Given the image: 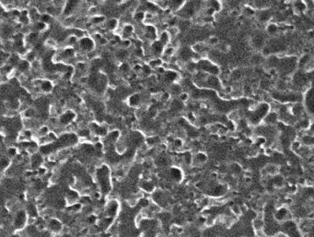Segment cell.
Returning a JSON list of instances; mask_svg holds the SVG:
<instances>
[{"mask_svg":"<svg viewBox=\"0 0 314 237\" xmlns=\"http://www.w3.org/2000/svg\"><path fill=\"white\" fill-rule=\"evenodd\" d=\"M27 213L26 211L20 210H17L15 217L13 219V226L16 230H22L24 229L25 225L27 223Z\"/></svg>","mask_w":314,"mask_h":237,"instance_id":"cell-1","label":"cell"},{"mask_svg":"<svg viewBox=\"0 0 314 237\" xmlns=\"http://www.w3.org/2000/svg\"><path fill=\"white\" fill-rule=\"evenodd\" d=\"M47 229L53 234H60L63 231V223L62 221H60L58 219L53 218L51 220H49V221L46 224Z\"/></svg>","mask_w":314,"mask_h":237,"instance_id":"cell-2","label":"cell"},{"mask_svg":"<svg viewBox=\"0 0 314 237\" xmlns=\"http://www.w3.org/2000/svg\"><path fill=\"white\" fill-rule=\"evenodd\" d=\"M118 210H119L118 202L116 200H111L106 205V209H105V213L107 215V217L113 218L115 215L117 214Z\"/></svg>","mask_w":314,"mask_h":237,"instance_id":"cell-3","label":"cell"},{"mask_svg":"<svg viewBox=\"0 0 314 237\" xmlns=\"http://www.w3.org/2000/svg\"><path fill=\"white\" fill-rule=\"evenodd\" d=\"M170 176L174 182H180L182 179V173L178 168H171L170 170Z\"/></svg>","mask_w":314,"mask_h":237,"instance_id":"cell-4","label":"cell"},{"mask_svg":"<svg viewBox=\"0 0 314 237\" xmlns=\"http://www.w3.org/2000/svg\"><path fill=\"white\" fill-rule=\"evenodd\" d=\"M277 118L278 116L275 112H270L264 116V123L267 125H272L276 122Z\"/></svg>","mask_w":314,"mask_h":237,"instance_id":"cell-5","label":"cell"},{"mask_svg":"<svg viewBox=\"0 0 314 237\" xmlns=\"http://www.w3.org/2000/svg\"><path fill=\"white\" fill-rule=\"evenodd\" d=\"M80 44H81V47H82L83 49H86V50H88V51H90V50L92 49V46H93L92 41L90 40L89 38H84V39H82L81 42H80Z\"/></svg>","mask_w":314,"mask_h":237,"instance_id":"cell-6","label":"cell"},{"mask_svg":"<svg viewBox=\"0 0 314 237\" xmlns=\"http://www.w3.org/2000/svg\"><path fill=\"white\" fill-rule=\"evenodd\" d=\"M141 102V96L139 94H133L129 98V104L131 106H136Z\"/></svg>","mask_w":314,"mask_h":237,"instance_id":"cell-7","label":"cell"},{"mask_svg":"<svg viewBox=\"0 0 314 237\" xmlns=\"http://www.w3.org/2000/svg\"><path fill=\"white\" fill-rule=\"evenodd\" d=\"M151 50L154 53H159L161 52H163V45L160 44L158 41L154 42L152 45H151Z\"/></svg>","mask_w":314,"mask_h":237,"instance_id":"cell-8","label":"cell"},{"mask_svg":"<svg viewBox=\"0 0 314 237\" xmlns=\"http://www.w3.org/2000/svg\"><path fill=\"white\" fill-rule=\"evenodd\" d=\"M75 117V114L72 113V112H67L66 114H64L61 117V122L63 124H67V123H69L70 121H72L74 119Z\"/></svg>","mask_w":314,"mask_h":237,"instance_id":"cell-9","label":"cell"},{"mask_svg":"<svg viewBox=\"0 0 314 237\" xmlns=\"http://www.w3.org/2000/svg\"><path fill=\"white\" fill-rule=\"evenodd\" d=\"M141 187H142V189H144L146 192H152L153 189H154V185H153L151 182H149V181H147V180H145V181L142 182Z\"/></svg>","mask_w":314,"mask_h":237,"instance_id":"cell-10","label":"cell"},{"mask_svg":"<svg viewBox=\"0 0 314 237\" xmlns=\"http://www.w3.org/2000/svg\"><path fill=\"white\" fill-rule=\"evenodd\" d=\"M170 35H169V33H168V31H162L161 32V33H160V35H159V42H160V44H162V45H166V44H168V42H170Z\"/></svg>","mask_w":314,"mask_h":237,"instance_id":"cell-11","label":"cell"},{"mask_svg":"<svg viewBox=\"0 0 314 237\" xmlns=\"http://www.w3.org/2000/svg\"><path fill=\"white\" fill-rule=\"evenodd\" d=\"M162 63H163V62H162L161 59H153V60H151V61L149 62L148 66H149V68H150L151 69H152V68L158 69V68H160V67L162 66Z\"/></svg>","mask_w":314,"mask_h":237,"instance_id":"cell-12","label":"cell"},{"mask_svg":"<svg viewBox=\"0 0 314 237\" xmlns=\"http://www.w3.org/2000/svg\"><path fill=\"white\" fill-rule=\"evenodd\" d=\"M133 32H134V28L132 25H125L123 29V33H124V38L131 36Z\"/></svg>","mask_w":314,"mask_h":237,"instance_id":"cell-13","label":"cell"},{"mask_svg":"<svg viewBox=\"0 0 314 237\" xmlns=\"http://www.w3.org/2000/svg\"><path fill=\"white\" fill-rule=\"evenodd\" d=\"M273 184L277 186V187H281L283 186L284 185V178L281 175H275L273 179Z\"/></svg>","mask_w":314,"mask_h":237,"instance_id":"cell-14","label":"cell"},{"mask_svg":"<svg viewBox=\"0 0 314 237\" xmlns=\"http://www.w3.org/2000/svg\"><path fill=\"white\" fill-rule=\"evenodd\" d=\"M270 16L271 15H270L269 11H267V10H263L259 15V19L261 21H266L270 19Z\"/></svg>","mask_w":314,"mask_h":237,"instance_id":"cell-15","label":"cell"},{"mask_svg":"<svg viewBox=\"0 0 314 237\" xmlns=\"http://www.w3.org/2000/svg\"><path fill=\"white\" fill-rule=\"evenodd\" d=\"M41 89L44 91H50L53 89V85L50 81H44L41 84Z\"/></svg>","mask_w":314,"mask_h":237,"instance_id":"cell-16","label":"cell"},{"mask_svg":"<svg viewBox=\"0 0 314 237\" xmlns=\"http://www.w3.org/2000/svg\"><path fill=\"white\" fill-rule=\"evenodd\" d=\"M117 23L118 22H117V20L115 19H110L109 21H108L107 26L110 30H114L117 27Z\"/></svg>","mask_w":314,"mask_h":237,"instance_id":"cell-17","label":"cell"},{"mask_svg":"<svg viewBox=\"0 0 314 237\" xmlns=\"http://www.w3.org/2000/svg\"><path fill=\"white\" fill-rule=\"evenodd\" d=\"M277 30H278V27L275 24H270L267 27V31L269 32L270 34H275V32L277 31Z\"/></svg>","mask_w":314,"mask_h":237,"instance_id":"cell-18","label":"cell"},{"mask_svg":"<svg viewBox=\"0 0 314 237\" xmlns=\"http://www.w3.org/2000/svg\"><path fill=\"white\" fill-rule=\"evenodd\" d=\"M230 170L232 171V173L234 174H238L240 173V172L241 171V167L238 164V163H233L231 166H230Z\"/></svg>","mask_w":314,"mask_h":237,"instance_id":"cell-19","label":"cell"},{"mask_svg":"<svg viewBox=\"0 0 314 237\" xmlns=\"http://www.w3.org/2000/svg\"><path fill=\"white\" fill-rule=\"evenodd\" d=\"M295 7H296V8L298 9V10H299V11H304V10L306 9V7H307V6H306V4L305 3H303V2H297L296 4H295Z\"/></svg>","mask_w":314,"mask_h":237,"instance_id":"cell-20","label":"cell"},{"mask_svg":"<svg viewBox=\"0 0 314 237\" xmlns=\"http://www.w3.org/2000/svg\"><path fill=\"white\" fill-rule=\"evenodd\" d=\"M145 12H143V11H137L136 14H135V18H136V19H137V20H143V19H145Z\"/></svg>","mask_w":314,"mask_h":237,"instance_id":"cell-21","label":"cell"},{"mask_svg":"<svg viewBox=\"0 0 314 237\" xmlns=\"http://www.w3.org/2000/svg\"><path fill=\"white\" fill-rule=\"evenodd\" d=\"M29 67H30V65H29V63H28V62H26V61L21 62V63H20V65H19V68H20V70H21V71H25V70H27V69L29 68Z\"/></svg>","mask_w":314,"mask_h":237,"instance_id":"cell-22","label":"cell"},{"mask_svg":"<svg viewBox=\"0 0 314 237\" xmlns=\"http://www.w3.org/2000/svg\"><path fill=\"white\" fill-rule=\"evenodd\" d=\"M310 61V56L309 55H305L303 57L300 58L299 60V64L300 65H307Z\"/></svg>","mask_w":314,"mask_h":237,"instance_id":"cell-23","label":"cell"},{"mask_svg":"<svg viewBox=\"0 0 314 237\" xmlns=\"http://www.w3.org/2000/svg\"><path fill=\"white\" fill-rule=\"evenodd\" d=\"M117 56L120 59H125V57L127 56V51H125V50L119 51L118 53H117Z\"/></svg>","mask_w":314,"mask_h":237,"instance_id":"cell-24","label":"cell"},{"mask_svg":"<svg viewBox=\"0 0 314 237\" xmlns=\"http://www.w3.org/2000/svg\"><path fill=\"white\" fill-rule=\"evenodd\" d=\"M209 44H211L212 45H216V44H218V39L216 38V37H212V38H210V40H209Z\"/></svg>","mask_w":314,"mask_h":237,"instance_id":"cell-25","label":"cell"},{"mask_svg":"<svg viewBox=\"0 0 314 237\" xmlns=\"http://www.w3.org/2000/svg\"><path fill=\"white\" fill-rule=\"evenodd\" d=\"M275 237H290L289 235H287V233H278L275 234Z\"/></svg>","mask_w":314,"mask_h":237,"instance_id":"cell-26","label":"cell"},{"mask_svg":"<svg viewBox=\"0 0 314 237\" xmlns=\"http://www.w3.org/2000/svg\"><path fill=\"white\" fill-rule=\"evenodd\" d=\"M55 237H71L70 234L67 233H60V234H56Z\"/></svg>","mask_w":314,"mask_h":237,"instance_id":"cell-27","label":"cell"}]
</instances>
